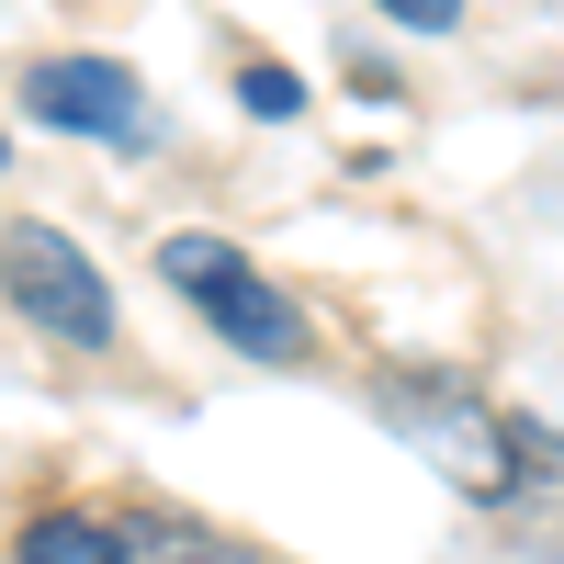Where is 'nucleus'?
Wrapping results in <instances>:
<instances>
[{
  "instance_id": "f257e3e1",
  "label": "nucleus",
  "mask_w": 564,
  "mask_h": 564,
  "mask_svg": "<svg viewBox=\"0 0 564 564\" xmlns=\"http://www.w3.org/2000/svg\"><path fill=\"white\" fill-rule=\"evenodd\" d=\"M159 282H181V305H193L226 350H249V361H305L294 294H282L249 249H226V238H159Z\"/></svg>"
},
{
  "instance_id": "f03ea898",
  "label": "nucleus",
  "mask_w": 564,
  "mask_h": 564,
  "mask_svg": "<svg viewBox=\"0 0 564 564\" xmlns=\"http://www.w3.org/2000/svg\"><path fill=\"white\" fill-rule=\"evenodd\" d=\"M0 294L23 305V327H45V339H68V350H102L113 339L102 271H90V249L57 238V226H12V238H0Z\"/></svg>"
},
{
  "instance_id": "7ed1b4c3",
  "label": "nucleus",
  "mask_w": 564,
  "mask_h": 564,
  "mask_svg": "<svg viewBox=\"0 0 564 564\" xmlns=\"http://www.w3.org/2000/svg\"><path fill=\"white\" fill-rule=\"evenodd\" d=\"M23 113L57 124V135L148 148V90H135V68H113V57H45V68L23 79Z\"/></svg>"
},
{
  "instance_id": "20e7f679",
  "label": "nucleus",
  "mask_w": 564,
  "mask_h": 564,
  "mask_svg": "<svg viewBox=\"0 0 564 564\" xmlns=\"http://www.w3.org/2000/svg\"><path fill=\"white\" fill-rule=\"evenodd\" d=\"M23 564H135V542L102 531V520H79V508H45L23 531Z\"/></svg>"
},
{
  "instance_id": "39448f33",
  "label": "nucleus",
  "mask_w": 564,
  "mask_h": 564,
  "mask_svg": "<svg viewBox=\"0 0 564 564\" xmlns=\"http://www.w3.org/2000/svg\"><path fill=\"white\" fill-rule=\"evenodd\" d=\"M124 542H135V564H238V553H226L215 531H193V520H135Z\"/></svg>"
},
{
  "instance_id": "423d86ee",
  "label": "nucleus",
  "mask_w": 564,
  "mask_h": 564,
  "mask_svg": "<svg viewBox=\"0 0 564 564\" xmlns=\"http://www.w3.org/2000/svg\"><path fill=\"white\" fill-rule=\"evenodd\" d=\"M238 102H249L260 124H294V113H305V79H294V68H271V57H260V68H238Z\"/></svg>"
},
{
  "instance_id": "0eeeda50",
  "label": "nucleus",
  "mask_w": 564,
  "mask_h": 564,
  "mask_svg": "<svg viewBox=\"0 0 564 564\" xmlns=\"http://www.w3.org/2000/svg\"><path fill=\"white\" fill-rule=\"evenodd\" d=\"M372 12H395V23H417V34H452L463 0H372Z\"/></svg>"
}]
</instances>
